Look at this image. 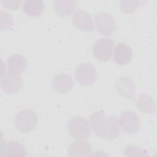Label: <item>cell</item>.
I'll return each instance as SVG.
<instances>
[{
  "label": "cell",
  "mask_w": 157,
  "mask_h": 157,
  "mask_svg": "<svg viewBox=\"0 0 157 157\" xmlns=\"http://www.w3.org/2000/svg\"><path fill=\"white\" fill-rule=\"evenodd\" d=\"M90 123L94 133L102 138L113 140L120 134L118 118L115 115L106 117L102 111H96L90 115Z\"/></svg>",
  "instance_id": "obj_1"
},
{
  "label": "cell",
  "mask_w": 157,
  "mask_h": 157,
  "mask_svg": "<svg viewBox=\"0 0 157 157\" xmlns=\"http://www.w3.org/2000/svg\"><path fill=\"white\" fill-rule=\"evenodd\" d=\"M67 130L70 136L77 139H86L91 134L88 121L82 117H74L67 123Z\"/></svg>",
  "instance_id": "obj_2"
},
{
  "label": "cell",
  "mask_w": 157,
  "mask_h": 157,
  "mask_svg": "<svg viewBox=\"0 0 157 157\" xmlns=\"http://www.w3.org/2000/svg\"><path fill=\"white\" fill-rule=\"evenodd\" d=\"M37 123L36 113L31 109H24L20 111L16 115L15 125L17 129L25 133L32 131Z\"/></svg>",
  "instance_id": "obj_3"
},
{
  "label": "cell",
  "mask_w": 157,
  "mask_h": 157,
  "mask_svg": "<svg viewBox=\"0 0 157 157\" xmlns=\"http://www.w3.org/2000/svg\"><path fill=\"white\" fill-rule=\"evenodd\" d=\"M114 42L109 38L102 37L97 40L93 47V54L101 61H108L112 54Z\"/></svg>",
  "instance_id": "obj_4"
},
{
  "label": "cell",
  "mask_w": 157,
  "mask_h": 157,
  "mask_svg": "<svg viewBox=\"0 0 157 157\" xmlns=\"http://www.w3.org/2000/svg\"><path fill=\"white\" fill-rule=\"evenodd\" d=\"M97 31L104 36H110L115 30L116 24L114 18L105 12L96 13L94 16Z\"/></svg>",
  "instance_id": "obj_5"
},
{
  "label": "cell",
  "mask_w": 157,
  "mask_h": 157,
  "mask_svg": "<svg viewBox=\"0 0 157 157\" xmlns=\"http://www.w3.org/2000/svg\"><path fill=\"white\" fill-rule=\"evenodd\" d=\"M118 123L122 130L128 134L138 132L140 126L138 115L134 112L131 110L124 111L121 113Z\"/></svg>",
  "instance_id": "obj_6"
},
{
  "label": "cell",
  "mask_w": 157,
  "mask_h": 157,
  "mask_svg": "<svg viewBox=\"0 0 157 157\" xmlns=\"http://www.w3.org/2000/svg\"><path fill=\"white\" fill-rule=\"evenodd\" d=\"M98 74L95 67L90 63L79 65L75 71V77L77 82L82 85H89L95 82Z\"/></svg>",
  "instance_id": "obj_7"
},
{
  "label": "cell",
  "mask_w": 157,
  "mask_h": 157,
  "mask_svg": "<svg viewBox=\"0 0 157 157\" xmlns=\"http://www.w3.org/2000/svg\"><path fill=\"white\" fill-rule=\"evenodd\" d=\"M1 87L2 90L7 94H15L23 87L21 77L18 74L9 72L2 76Z\"/></svg>",
  "instance_id": "obj_8"
},
{
  "label": "cell",
  "mask_w": 157,
  "mask_h": 157,
  "mask_svg": "<svg viewBox=\"0 0 157 157\" xmlns=\"http://www.w3.org/2000/svg\"><path fill=\"white\" fill-rule=\"evenodd\" d=\"M74 25L85 32H91L94 29V25L91 15L83 10H76L72 18Z\"/></svg>",
  "instance_id": "obj_9"
},
{
  "label": "cell",
  "mask_w": 157,
  "mask_h": 157,
  "mask_svg": "<svg viewBox=\"0 0 157 157\" xmlns=\"http://www.w3.org/2000/svg\"><path fill=\"white\" fill-rule=\"evenodd\" d=\"M115 88L121 96L134 99L136 96V87L132 80L128 76H123L119 78L115 83Z\"/></svg>",
  "instance_id": "obj_10"
},
{
  "label": "cell",
  "mask_w": 157,
  "mask_h": 157,
  "mask_svg": "<svg viewBox=\"0 0 157 157\" xmlns=\"http://www.w3.org/2000/svg\"><path fill=\"white\" fill-rule=\"evenodd\" d=\"M74 80L72 76L66 73L57 74L52 80L53 88L59 93H66L73 87Z\"/></svg>",
  "instance_id": "obj_11"
},
{
  "label": "cell",
  "mask_w": 157,
  "mask_h": 157,
  "mask_svg": "<svg viewBox=\"0 0 157 157\" xmlns=\"http://www.w3.org/2000/svg\"><path fill=\"white\" fill-rule=\"evenodd\" d=\"M132 56L131 47L124 43H119L117 45L113 53V59L119 65L128 64Z\"/></svg>",
  "instance_id": "obj_12"
},
{
  "label": "cell",
  "mask_w": 157,
  "mask_h": 157,
  "mask_svg": "<svg viewBox=\"0 0 157 157\" xmlns=\"http://www.w3.org/2000/svg\"><path fill=\"white\" fill-rule=\"evenodd\" d=\"M91 151V145L84 139L72 142L69 146L67 153L69 156H87Z\"/></svg>",
  "instance_id": "obj_13"
},
{
  "label": "cell",
  "mask_w": 157,
  "mask_h": 157,
  "mask_svg": "<svg viewBox=\"0 0 157 157\" xmlns=\"http://www.w3.org/2000/svg\"><path fill=\"white\" fill-rule=\"evenodd\" d=\"M4 146L2 145L1 154L2 156H26L27 152L23 145L17 141H5L2 143Z\"/></svg>",
  "instance_id": "obj_14"
},
{
  "label": "cell",
  "mask_w": 157,
  "mask_h": 157,
  "mask_svg": "<svg viewBox=\"0 0 157 157\" xmlns=\"http://www.w3.org/2000/svg\"><path fill=\"white\" fill-rule=\"evenodd\" d=\"M7 64L9 72L16 74H21L27 67L26 58L20 54H15L10 56L7 59Z\"/></svg>",
  "instance_id": "obj_15"
},
{
  "label": "cell",
  "mask_w": 157,
  "mask_h": 157,
  "mask_svg": "<svg viewBox=\"0 0 157 157\" xmlns=\"http://www.w3.org/2000/svg\"><path fill=\"white\" fill-rule=\"evenodd\" d=\"M23 12L31 17H38L44 10V4L41 0H25L22 2Z\"/></svg>",
  "instance_id": "obj_16"
},
{
  "label": "cell",
  "mask_w": 157,
  "mask_h": 157,
  "mask_svg": "<svg viewBox=\"0 0 157 157\" xmlns=\"http://www.w3.org/2000/svg\"><path fill=\"white\" fill-rule=\"evenodd\" d=\"M77 4V1L73 0H57L54 1L53 6L58 15L61 17H68L74 11Z\"/></svg>",
  "instance_id": "obj_17"
},
{
  "label": "cell",
  "mask_w": 157,
  "mask_h": 157,
  "mask_svg": "<svg viewBox=\"0 0 157 157\" xmlns=\"http://www.w3.org/2000/svg\"><path fill=\"white\" fill-rule=\"evenodd\" d=\"M136 106L139 110L145 113L156 112V104L152 98L146 93L140 94L136 100Z\"/></svg>",
  "instance_id": "obj_18"
},
{
  "label": "cell",
  "mask_w": 157,
  "mask_h": 157,
  "mask_svg": "<svg viewBox=\"0 0 157 157\" xmlns=\"http://www.w3.org/2000/svg\"><path fill=\"white\" fill-rule=\"evenodd\" d=\"M142 4L143 2L139 1H121L120 7L122 12L129 14L134 13Z\"/></svg>",
  "instance_id": "obj_19"
},
{
  "label": "cell",
  "mask_w": 157,
  "mask_h": 157,
  "mask_svg": "<svg viewBox=\"0 0 157 157\" xmlns=\"http://www.w3.org/2000/svg\"><path fill=\"white\" fill-rule=\"evenodd\" d=\"M124 154L126 156H147V151L135 145L128 146L124 149Z\"/></svg>",
  "instance_id": "obj_20"
},
{
  "label": "cell",
  "mask_w": 157,
  "mask_h": 157,
  "mask_svg": "<svg viewBox=\"0 0 157 157\" xmlns=\"http://www.w3.org/2000/svg\"><path fill=\"white\" fill-rule=\"evenodd\" d=\"M1 30H6L13 25V19L10 15L6 12L1 10Z\"/></svg>",
  "instance_id": "obj_21"
},
{
  "label": "cell",
  "mask_w": 157,
  "mask_h": 157,
  "mask_svg": "<svg viewBox=\"0 0 157 157\" xmlns=\"http://www.w3.org/2000/svg\"><path fill=\"white\" fill-rule=\"evenodd\" d=\"M1 3L6 8L11 10L18 9L21 4L20 1H1Z\"/></svg>",
  "instance_id": "obj_22"
}]
</instances>
